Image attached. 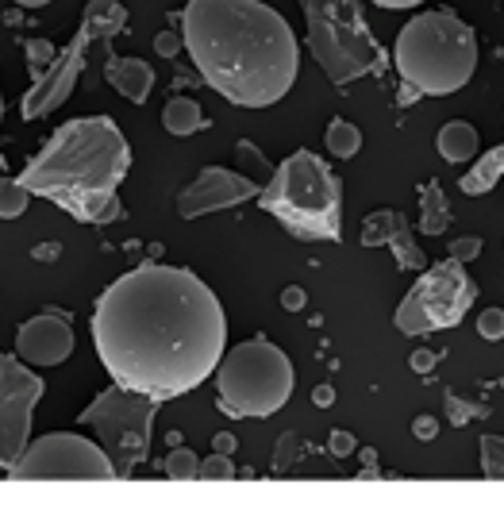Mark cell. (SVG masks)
Segmentation results:
<instances>
[{"instance_id": "2", "label": "cell", "mask_w": 504, "mask_h": 512, "mask_svg": "<svg viewBox=\"0 0 504 512\" xmlns=\"http://www.w3.org/2000/svg\"><path fill=\"white\" fill-rule=\"evenodd\" d=\"M181 39L204 81L239 108H270L297 81V39L262 0H193Z\"/></svg>"}, {"instance_id": "18", "label": "cell", "mask_w": 504, "mask_h": 512, "mask_svg": "<svg viewBox=\"0 0 504 512\" xmlns=\"http://www.w3.org/2000/svg\"><path fill=\"white\" fill-rule=\"evenodd\" d=\"M162 124L170 135H193V131L204 128V112L201 104L193 101V97H174V101L166 104V112H162Z\"/></svg>"}, {"instance_id": "27", "label": "cell", "mask_w": 504, "mask_h": 512, "mask_svg": "<svg viewBox=\"0 0 504 512\" xmlns=\"http://www.w3.org/2000/svg\"><path fill=\"white\" fill-rule=\"evenodd\" d=\"M478 335L489 343H501L504 339V308H489L478 316Z\"/></svg>"}, {"instance_id": "10", "label": "cell", "mask_w": 504, "mask_h": 512, "mask_svg": "<svg viewBox=\"0 0 504 512\" xmlns=\"http://www.w3.org/2000/svg\"><path fill=\"white\" fill-rule=\"evenodd\" d=\"M16 482H112L116 466L101 443L74 432H51L27 443L20 462L8 470Z\"/></svg>"}, {"instance_id": "33", "label": "cell", "mask_w": 504, "mask_h": 512, "mask_svg": "<svg viewBox=\"0 0 504 512\" xmlns=\"http://www.w3.org/2000/svg\"><path fill=\"white\" fill-rule=\"evenodd\" d=\"M354 451V439L347 432H331V455H347Z\"/></svg>"}, {"instance_id": "25", "label": "cell", "mask_w": 504, "mask_h": 512, "mask_svg": "<svg viewBox=\"0 0 504 512\" xmlns=\"http://www.w3.org/2000/svg\"><path fill=\"white\" fill-rule=\"evenodd\" d=\"M481 470H485V478L504 482V439L501 436L481 439Z\"/></svg>"}, {"instance_id": "32", "label": "cell", "mask_w": 504, "mask_h": 512, "mask_svg": "<svg viewBox=\"0 0 504 512\" xmlns=\"http://www.w3.org/2000/svg\"><path fill=\"white\" fill-rule=\"evenodd\" d=\"M51 47H47V43H27V58H31V62H35V66H31V70H35V77L43 74V66H39V62H43V58H51Z\"/></svg>"}, {"instance_id": "39", "label": "cell", "mask_w": 504, "mask_h": 512, "mask_svg": "<svg viewBox=\"0 0 504 512\" xmlns=\"http://www.w3.org/2000/svg\"><path fill=\"white\" fill-rule=\"evenodd\" d=\"M0 120H4V101H0Z\"/></svg>"}, {"instance_id": "20", "label": "cell", "mask_w": 504, "mask_h": 512, "mask_svg": "<svg viewBox=\"0 0 504 512\" xmlns=\"http://www.w3.org/2000/svg\"><path fill=\"white\" fill-rule=\"evenodd\" d=\"M401 228H408V220H404L401 212H393V208L374 212V216H366V224H362V243H366V247H374V243H389Z\"/></svg>"}, {"instance_id": "38", "label": "cell", "mask_w": 504, "mask_h": 512, "mask_svg": "<svg viewBox=\"0 0 504 512\" xmlns=\"http://www.w3.org/2000/svg\"><path fill=\"white\" fill-rule=\"evenodd\" d=\"M16 4H24V8H43V4H51V0H16Z\"/></svg>"}, {"instance_id": "29", "label": "cell", "mask_w": 504, "mask_h": 512, "mask_svg": "<svg viewBox=\"0 0 504 512\" xmlns=\"http://www.w3.org/2000/svg\"><path fill=\"white\" fill-rule=\"evenodd\" d=\"M304 301H308V297H304L301 285H289V289L281 293V308H285V312H301Z\"/></svg>"}, {"instance_id": "14", "label": "cell", "mask_w": 504, "mask_h": 512, "mask_svg": "<svg viewBox=\"0 0 504 512\" xmlns=\"http://www.w3.org/2000/svg\"><path fill=\"white\" fill-rule=\"evenodd\" d=\"M16 355L27 366H58L74 355V328L62 308H47L31 316L24 328L16 332Z\"/></svg>"}, {"instance_id": "31", "label": "cell", "mask_w": 504, "mask_h": 512, "mask_svg": "<svg viewBox=\"0 0 504 512\" xmlns=\"http://www.w3.org/2000/svg\"><path fill=\"white\" fill-rule=\"evenodd\" d=\"M451 251H454V258H458V262H466V258H478L481 239H458Z\"/></svg>"}, {"instance_id": "17", "label": "cell", "mask_w": 504, "mask_h": 512, "mask_svg": "<svg viewBox=\"0 0 504 512\" xmlns=\"http://www.w3.org/2000/svg\"><path fill=\"white\" fill-rule=\"evenodd\" d=\"M504 174V147H493L489 154H481L478 162L470 166V174H462V193L466 197H481V193H489Z\"/></svg>"}, {"instance_id": "13", "label": "cell", "mask_w": 504, "mask_h": 512, "mask_svg": "<svg viewBox=\"0 0 504 512\" xmlns=\"http://www.w3.org/2000/svg\"><path fill=\"white\" fill-rule=\"evenodd\" d=\"M254 193H258V185L251 178H243L235 170H224V166H208V170H201V178L193 181V185L181 189L177 212H181V220H201L208 212L251 201Z\"/></svg>"}, {"instance_id": "21", "label": "cell", "mask_w": 504, "mask_h": 512, "mask_svg": "<svg viewBox=\"0 0 504 512\" xmlns=\"http://www.w3.org/2000/svg\"><path fill=\"white\" fill-rule=\"evenodd\" d=\"M328 151L335 154V158H354V154L362 151V131L354 128L351 120L335 116L328 124Z\"/></svg>"}, {"instance_id": "26", "label": "cell", "mask_w": 504, "mask_h": 512, "mask_svg": "<svg viewBox=\"0 0 504 512\" xmlns=\"http://www.w3.org/2000/svg\"><path fill=\"white\" fill-rule=\"evenodd\" d=\"M197 478H204V482H231L235 478V462H231V455H212V459L201 462V470H197Z\"/></svg>"}, {"instance_id": "15", "label": "cell", "mask_w": 504, "mask_h": 512, "mask_svg": "<svg viewBox=\"0 0 504 512\" xmlns=\"http://www.w3.org/2000/svg\"><path fill=\"white\" fill-rule=\"evenodd\" d=\"M104 77H108V85H112L120 97H127L131 104H143L154 89V70L143 58H116V54H108Z\"/></svg>"}, {"instance_id": "30", "label": "cell", "mask_w": 504, "mask_h": 512, "mask_svg": "<svg viewBox=\"0 0 504 512\" xmlns=\"http://www.w3.org/2000/svg\"><path fill=\"white\" fill-rule=\"evenodd\" d=\"M293 455H297V439L285 436V439L278 443V459H274V466H278V474L285 470V466H289V462H293Z\"/></svg>"}, {"instance_id": "5", "label": "cell", "mask_w": 504, "mask_h": 512, "mask_svg": "<svg viewBox=\"0 0 504 512\" xmlns=\"http://www.w3.org/2000/svg\"><path fill=\"white\" fill-rule=\"evenodd\" d=\"M258 205L301 239H339V212H343L339 178L312 151L289 154L274 170L270 185L258 193Z\"/></svg>"}, {"instance_id": "37", "label": "cell", "mask_w": 504, "mask_h": 512, "mask_svg": "<svg viewBox=\"0 0 504 512\" xmlns=\"http://www.w3.org/2000/svg\"><path fill=\"white\" fill-rule=\"evenodd\" d=\"M381 8H412V4H424V0H374Z\"/></svg>"}, {"instance_id": "22", "label": "cell", "mask_w": 504, "mask_h": 512, "mask_svg": "<svg viewBox=\"0 0 504 512\" xmlns=\"http://www.w3.org/2000/svg\"><path fill=\"white\" fill-rule=\"evenodd\" d=\"M31 201V189H24V181L0 178V220H20Z\"/></svg>"}, {"instance_id": "19", "label": "cell", "mask_w": 504, "mask_h": 512, "mask_svg": "<svg viewBox=\"0 0 504 512\" xmlns=\"http://www.w3.org/2000/svg\"><path fill=\"white\" fill-rule=\"evenodd\" d=\"M451 224V212H447V201H443V189L439 181H428L424 185V212H420V231L424 235H439Z\"/></svg>"}, {"instance_id": "34", "label": "cell", "mask_w": 504, "mask_h": 512, "mask_svg": "<svg viewBox=\"0 0 504 512\" xmlns=\"http://www.w3.org/2000/svg\"><path fill=\"white\" fill-rule=\"evenodd\" d=\"M431 366H435V355H431V351H416V355H412V370H420V374H428Z\"/></svg>"}, {"instance_id": "3", "label": "cell", "mask_w": 504, "mask_h": 512, "mask_svg": "<svg viewBox=\"0 0 504 512\" xmlns=\"http://www.w3.org/2000/svg\"><path fill=\"white\" fill-rule=\"evenodd\" d=\"M131 170V147L112 116H81L51 135V143L27 162L24 189L66 208L81 224H108L120 208V181Z\"/></svg>"}, {"instance_id": "8", "label": "cell", "mask_w": 504, "mask_h": 512, "mask_svg": "<svg viewBox=\"0 0 504 512\" xmlns=\"http://www.w3.org/2000/svg\"><path fill=\"white\" fill-rule=\"evenodd\" d=\"M158 397L135 393L124 385H108L93 397V405L81 412V428H93V436L108 451L116 474H131L151 451V424L158 412Z\"/></svg>"}, {"instance_id": "12", "label": "cell", "mask_w": 504, "mask_h": 512, "mask_svg": "<svg viewBox=\"0 0 504 512\" xmlns=\"http://www.w3.org/2000/svg\"><path fill=\"white\" fill-rule=\"evenodd\" d=\"M43 393L47 385L27 370L24 359L0 355V470H12L31 443V412Z\"/></svg>"}, {"instance_id": "6", "label": "cell", "mask_w": 504, "mask_h": 512, "mask_svg": "<svg viewBox=\"0 0 504 512\" xmlns=\"http://www.w3.org/2000/svg\"><path fill=\"white\" fill-rule=\"evenodd\" d=\"M293 362L274 347L266 335H254L247 343H235L216 366V397L220 409L235 420L274 416L293 397Z\"/></svg>"}, {"instance_id": "4", "label": "cell", "mask_w": 504, "mask_h": 512, "mask_svg": "<svg viewBox=\"0 0 504 512\" xmlns=\"http://www.w3.org/2000/svg\"><path fill=\"white\" fill-rule=\"evenodd\" d=\"M393 62L408 89L447 97L458 93L478 70V39L451 12H424L408 20V27L397 35Z\"/></svg>"}, {"instance_id": "7", "label": "cell", "mask_w": 504, "mask_h": 512, "mask_svg": "<svg viewBox=\"0 0 504 512\" xmlns=\"http://www.w3.org/2000/svg\"><path fill=\"white\" fill-rule=\"evenodd\" d=\"M308 47L335 85H347L374 74L381 66V47L362 20L358 0H301Z\"/></svg>"}, {"instance_id": "1", "label": "cell", "mask_w": 504, "mask_h": 512, "mask_svg": "<svg viewBox=\"0 0 504 512\" xmlns=\"http://www.w3.org/2000/svg\"><path fill=\"white\" fill-rule=\"evenodd\" d=\"M89 332L112 382L170 401L216 374L227 316L193 270L147 262L104 289Z\"/></svg>"}, {"instance_id": "9", "label": "cell", "mask_w": 504, "mask_h": 512, "mask_svg": "<svg viewBox=\"0 0 504 512\" xmlns=\"http://www.w3.org/2000/svg\"><path fill=\"white\" fill-rule=\"evenodd\" d=\"M127 24V8L120 0H89L85 8V20L77 27V35L70 39L66 51L54 54V62L35 77V85L27 89L24 97V120H39V116H51L54 108H62L66 97L74 93L77 74L85 66V51L93 39H116Z\"/></svg>"}, {"instance_id": "11", "label": "cell", "mask_w": 504, "mask_h": 512, "mask_svg": "<svg viewBox=\"0 0 504 512\" xmlns=\"http://www.w3.org/2000/svg\"><path fill=\"white\" fill-rule=\"evenodd\" d=\"M474 297H478V289L466 278L458 258L428 266L424 278L408 289V297L397 308V328L404 335H428L439 332V328H454L470 312Z\"/></svg>"}, {"instance_id": "36", "label": "cell", "mask_w": 504, "mask_h": 512, "mask_svg": "<svg viewBox=\"0 0 504 512\" xmlns=\"http://www.w3.org/2000/svg\"><path fill=\"white\" fill-rule=\"evenodd\" d=\"M212 443H216V451H220V455H231V451H235V436H216Z\"/></svg>"}, {"instance_id": "23", "label": "cell", "mask_w": 504, "mask_h": 512, "mask_svg": "<svg viewBox=\"0 0 504 512\" xmlns=\"http://www.w3.org/2000/svg\"><path fill=\"white\" fill-rule=\"evenodd\" d=\"M197 470H201V459H197L189 447H174V451L162 459V474H166L170 482H193Z\"/></svg>"}, {"instance_id": "28", "label": "cell", "mask_w": 504, "mask_h": 512, "mask_svg": "<svg viewBox=\"0 0 504 512\" xmlns=\"http://www.w3.org/2000/svg\"><path fill=\"white\" fill-rule=\"evenodd\" d=\"M181 47H185V39H181V35H174V31H162V35L154 39V51L162 54V58H174Z\"/></svg>"}, {"instance_id": "16", "label": "cell", "mask_w": 504, "mask_h": 512, "mask_svg": "<svg viewBox=\"0 0 504 512\" xmlns=\"http://www.w3.org/2000/svg\"><path fill=\"white\" fill-rule=\"evenodd\" d=\"M439 154L447 158V162H470L474 154H478V131L470 128L466 120H451V124H443L439 128Z\"/></svg>"}, {"instance_id": "24", "label": "cell", "mask_w": 504, "mask_h": 512, "mask_svg": "<svg viewBox=\"0 0 504 512\" xmlns=\"http://www.w3.org/2000/svg\"><path fill=\"white\" fill-rule=\"evenodd\" d=\"M389 247H393V255H397V266L401 270H428V258L424 251L416 247V239L408 235V228H401L393 239H389Z\"/></svg>"}, {"instance_id": "35", "label": "cell", "mask_w": 504, "mask_h": 512, "mask_svg": "<svg viewBox=\"0 0 504 512\" xmlns=\"http://www.w3.org/2000/svg\"><path fill=\"white\" fill-rule=\"evenodd\" d=\"M312 401H316V405H331V401H335L331 385H320V389H312Z\"/></svg>"}]
</instances>
